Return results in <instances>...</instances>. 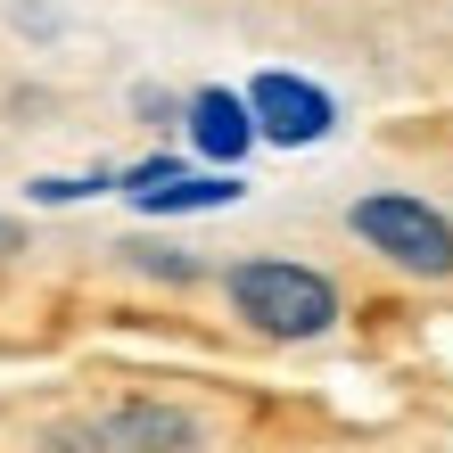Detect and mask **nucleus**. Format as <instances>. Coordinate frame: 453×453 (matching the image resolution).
I'll return each instance as SVG.
<instances>
[{
  "mask_svg": "<svg viewBox=\"0 0 453 453\" xmlns=\"http://www.w3.org/2000/svg\"><path fill=\"white\" fill-rule=\"evenodd\" d=\"M248 198V181H239L231 165H181V173H165V181H149V190H132V206L141 215H215V206H239Z\"/></svg>",
  "mask_w": 453,
  "mask_h": 453,
  "instance_id": "6",
  "label": "nucleus"
},
{
  "mask_svg": "<svg viewBox=\"0 0 453 453\" xmlns=\"http://www.w3.org/2000/svg\"><path fill=\"white\" fill-rule=\"evenodd\" d=\"M248 108H256V132L273 149H313L338 132V99L313 83V74H288V66H264L248 83Z\"/></svg>",
  "mask_w": 453,
  "mask_h": 453,
  "instance_id": "4",
  "label": "nucleus"
},
{
  "mask_svg": "<svg viewBox=\"0 0 453 453\" xmlns=\"http://www.w3.org/2000/svg\"><path fill=\"white\" fill-rule=\"evenodd\" d=\"M346 231L412 280H453V215L420 190H363L346 206Z\"/></svg>",
  "mask_w": 453,
  "mask_h": 453,
  "instance_id": "2",
  "label": "nucleus"
},
{
  "mask_svg": "<svg viewBox=\"0 0 453 453\" xmlns=\"http://www.w3.org/2000/svg\"><path fill=\"white\" fill-rule=\"evenodd\" d=\"M124 264H132V273H149V280H173V288H190V280H198V256H181V248H149V239H124Z\"/></svg>",
  "mask_w": 453,
  "mask_h": 453,
  "instance_id": "8",
  "label": "nucleus"
},
{
  "mask_svg": "<svg viewBox=\"0 0 453 453\" xmlns=\"http://www.w3.org/2000/svg\"><path fill=\"white\" fill-rule=\"evenodd\" d=\"M116 165H91V173H42L34 181V206H74V198H99V190H116Z\"/></svg>",
  "mask_w": 453,
  "mask_h": 453,
  "instance_id": "7",
  "label": "nucleus"
},
{
  "mask_svg": "<svg viewBox=\"0 0 453 453\" xmlns=\"http://www.w3.org/2000/svg\"><path fill=\"white\" fill-rule=\"evenodd\" d=\"M132 108H141L149 124H173V116H181V99H173V91H157V83H132Z\"/></svg>",
  "mask_w": 453,
  "mask_h": 453,
  "instance_id": "9",
  "label": "nucleus"
},
{
  "mask_svg": "<svg viewBox=\"0 0 453 453\" xmlns=\"http://www.w3.org/2000/svg\"><path fill=\"white\" fill-rule=\"evenodd\" d=\"M50 445L58 453H198L206 420L181 404H157V395H124V404H99L83 420H58Z\"/></svg>",
  "mask_w": 453,
  "mask_h": 453,
  "instance_id": "3",
  "label": "nucleus"
},
{
  "mask_svg": "<svg viewBox=\"0 0 453 453\" xmlns=\"http://www.w3.org/2000/svg\"><path fill=\"white\" fill-rule=\"evenodd\" d=\"M17 248H25V223H17V215H0V256H17Z\"/></svg>",
  "mask_w": 453,
  "mask_h": 453,
  "instance_id": "10",
  "label": "nucleus"
},
{
  "mask_svg": "<svg viewBox=\"0 0 453 453\" xmlns=\"http://www.w3.org/2000/svg\"><path fill=\"white\" fill-rule=\"evenodd\" d=\"M223 297H231L239 322H248L256 338H273V346L330 338L338 313H346L338 280L322 273V264H297V256H239L223 273Z\"/></svg>",
  "mask_w": 453,
  "mask_h": 453,
  "instance_id": "1",
  "label": "nucleus"
},
{
  "mask_svg": "<svg viewBox=\"0 0 453 453\" xmlns=\"http://www.w3.org/2000/svg\"><path fill=\"white\" fill-rule=\"evenodd\" d=\"M181 132H190V149L206 157V165H248V149L264 141L256 132V108H248V91H223V83H206L181 99Z\"/></svg>",
  "mask_w": 453,
  "mask_h": 453,
  "instance_id": "5",
  "label": "nucleus"
}]
</instances>
